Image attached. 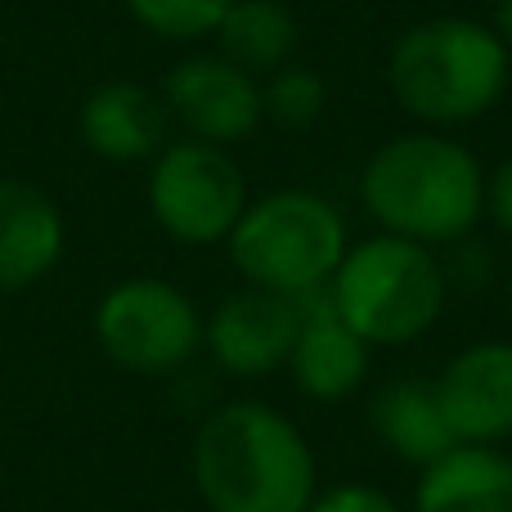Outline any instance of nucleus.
I'll use <instances>...</instances> for the list:
<instances>
[{
    "label": "nucleus",
    "instance_id": "f257e3e1",
    "mask_svg": "<svg viewBox=\"0 0 512 512\" xmlns=\"http://www.w3.org/2000/svg\"><path fill=\"white\" fill-rule=\"evenodd\" d=\"M360 207L382 234L454 248L486 221V167L454 131H400L364 158Z\"/></svg>",
    "mask_w": 512,
    "mask_h": 512
},
{
    "label": "nucleus",
    "instance_id": "f03ea898",
    "mask_svg": "<svg viewBox=\"0 0 512 512\" xmlns=\"http://www.w3.org/2000/svg\"><path fill=\"white\" fill-rule=\"evenodd\" d=\"M189 472L207 512H306L319 459L301 427L265 400H225L198 423Z\"/></svg>",
    "mask_w": 512,
    "mask_h": 512
},
{
    "label": "nucleus",
    "instance_id": "7ed1b4c3",
    "mask_svg": "<svg viewBox=\"0 0 512 512\" xmlns=\"http://www.w3.org/2000/svg\"><path fill=\"white\" fill-rule=\"evenodd\" d=\"M512 54L486 18L441 14L405 27L387 50V90L427 131H459L504 104Z\"/></svg>",
    "mask_w": 512,
    "mask_h": 512
},
{
    "label": "nucleus",
    "instance_id": "20e7f679",
    "mask_svg": "<svg viewBox=\"0 0 512 512\" xmlns=\"http://www.w3.org/2000/svg\"><path fill=\"white\" fill-rule=\"evenodd\" d=\"M324 292L373 351H396L423 342L445 319L450 274L436 248L378 230L346 248Z\"/></svg>",
    "mask_w": 512,
    "mask_h": 512
},
{
    "label": "nucleus",
    "instance_id": "39448f33",
    "mask_svg": "<svg viewBox=\"0 0 512 512\" xmlns=\"http://www.w3.org/2000/svg\"><path fill=\"white\" fill-rule=\"evenodd\" d=\"M346 248L351 230L337 203L301 185L252 198L225 239L230 265L243 283L297 301L328 288Z\"/></svg>",
    "mask_w": 512,
    "mask_h": 512
},
{
    "label": "nucleus",
    "instance_id": "423d86ee",
    "mask_svg": "<svg viewBox=\"0 0 512 512\" xmlns=\"http://www.w3.org/2000/svg\"><path fill=\"white\" fill-rule=\"evenodd\" d=\"M149 216L171 243L185 248H216L230 239L243 207L252 203L248 176L239 158L207 140H167L149 162Z\"/></svg>",
    "mask_w": 512,
    "mask_h": 512
},
{
    "label": "nucleus",
    "instance_id": "0eeeda50",
    "mask_svg": "<svg viewBox=\"0 0 512 512\" xmlns=\"http://www.w3.org/2000/svg\"><path fill=\"white\" fill-rule=\"evenodd\" d=\"M95 342L122 373L162 378L203 351V310L180 283L131 274L99 297Z\"/></svg>",
    "mask_w": 512,
    "mask_h": 512
},
{
    "label": "nucleus",
    "instance_id": "6e6552de",
    "mask_svg": "<svg viewBox=\"0 0 512 512\" xmlns=\"http://www.w3.org/2000/svg\"><path fill=\"white\" fill-rule=\"evenodd\" d=\"M158 90L171 122L185 126L189 140L230 149V144L252 140L265 122L261 77L225 59L221 50H194L176 59Z\"/></svg>",
    "mask_w": 512,
    "mask_h": 512
},
{
    "label": "nucleus",
    "instance_id": "1a4fd4ad",
    "mask_svg": "<svg viewBox=\"0 0 512 512\" xmlns=\"http://www.w3.org/2000/svg\"><path fill=\"white\" fill-rule=\"evenodd\" d=\"M301 306L306 301L243 283L239 292L216 301L212 315H203V351L230 378L283 373L301 328Z\"/></svg>",
    "mask_w": 512,
    "mask_h": 512
},
{
    "label": "nucleus",
    "instance_id": "9d476101",
    "mask_svg": "<svg viewBox=\"0 0 512 512\" xmlns=\"http://www.w3.org/2000/svg\"><path fill=\"white\" fill-rule=\"evenodd\" d=\"M432 387L459 445L512 441V337H481L459 346L441 364Z\"/></svg>",
    "mask_w": 512,
    "mask_h": 512
},
{
    "label": "nucleus",
    "instance_id": "9b49d317",
    "mask_svg": "<svg viewBox=\"0 0 512 512\" xmlns=\"http://www.w3.org/2000/svg\"><path fill=\"white\" fill-rule=\"evenodd\" d=\"M373 369V346L333 310L328 292H315L301 306V328L288 355L292 387L315 405H337L364 391Z\"/></svg>",
    "mask_w": 512,
    "mask_h": 512
},
{
    "label": "nucleus",
    "instance_id": "f8f14e48",
    "mask_svg": "<svg viewBox=\"0 0 512 512\" xmlns=\"http://www.w3.org/2000/svg\"><path fill=\"white\" fill-rule=\"evenodd\" d=\"M77 131L95 158L131 167V162H153L167 144L171 113L162 104V90L140 86V81H99L77 108Z\"/></svg>",
    "mask_w": 512,
    "mask_h": 512
},
{
    "label": "nucleus",
    "instance_id": "ddd939ff",
    "mask_svg": "<svg viewBox=\"0 0 512 512\" xmlns=\"http://www.w3.org/2000/svg\"><path fill=\"white\" fill-rule=\"evenodd\" d=\"M68 248V221L41 185L0 176V297L41 283Z\"/></svg>",
    "mask_w": 512,
    "mask_h": 512
},
{
    "label": "nucleus",
    "instance_id": "4468645a",
    "mask_svg": "<svg viewBox=\"0 0 512 512\" xmlns=\"http://www.w3.org/2000/svg\"><path fill=\"white\" fill-rule=\"evenodd\" d=\"M409 512H512V454L504 445H454L418 468Z\"/></svg>",
    "mask_w": 512,
    "mask_h": 512
},
{
    "label": "nucleus",
    "instance_id": "2eb2a0df",
    "mask_svg": "<svg viewBox=\"0 0 512 512\" xmlns=\"http://www.w3.org/2000/svg\"><path fill=\"white\" fill-rule=\"evenodd\" d=\"M369 427L391 459L427 468L454 450V432L441 414L432 378H391L369 396Z\"/></svg>",
    "mask_w": 512,
    "mask_h": 512
},
{
    "label": "nucleus",
    "instance_id": "dca6fc26",
    "mask_svg": "<svg viewBox=\"0 0 512 512\" xmlns=\"http://www.w3.org/2000/svg\"><path fill=\"white\" fill-rule=\"evenodd\" d=\"M297 41H301L297 14L283 0H234L230 14L216 27V50L225 59H234L239 68L256 72V77L292 63Z\"/></svg>",
    "mask_w": 512,
    "mask_h": 512
},
{
    "label": "nucleus",
    "instance_id": "f3484780",
    "mask_svg": "<svg viewBox=\"0 0 512 512\" xmlns=\"http://www.w3.org/2000/svg\"><path fill=\"white\" fill-rule=\"evenodd\" d=\"M261 99H265V122L283 126V131H310L328 108V81L319 68L292 59L261 77Z\"/></svg>",
    "mask_w": 512,
    "mask_h": 512
},
{
    "label": "nucleus",
    "instance_id": "a211bd4d",
    "mask_svg": "<svg viewBox=\"0 0 512 512\" xmlns=\"http://www.w3.org/2000/svg\"><path fill=\"white\" fill-rule=\"evenodd\" d=\"M122 5L149 36L194 45V41L216 36V27L230 14L234 0H122Z\"/></svg>",
    "mask_w": 512,
    "mask_h": 512
},
{
    "label": "nucleus",
    "instance_id": "6ab92c4d",
    "mask_svg": "<svg viewBox=\"0 0 512 512\" xmlns=\"http://www.w3.org/2000/svg\"><path fill=\"white\" fill-rule=\"evenodd\" d=\"M306 512H409L391 490L373 486V481H337V486H319Z\"/></svg>",
    "mask_w": 512,
    "mask_h": 512
},
{
    "label": "nucleus",
    "instance_id": "aec40b11",
    "mask_svg": "<svg viewBox=\"0 0 512 512\" xmlns=\"http://www.w3.org/2000/svg\"><path fill=\"white\" fill-rule=\"evenodd\" d=\"M486 221L495 225L504 239H512V153L486 171Z\"/></svg>",
    "mask_w": 512,
    "mask_h": 512
},
{
    "label": "nucleus",
    "instance_id": "412c9836",
    "mask_svg": "<svg viewBox=\"0 0 512 512\" xmlns=\"http://www.w3.org/2000/svg\"><path fill=\"white\" fill-rule=\"evenodd\" d=\"M490 27H495V36L508 45V54H512V0H495V14H490Z\"/></svg>",
    "mask_w": 512,
    "mask_h": 512
},
{
    "label": "nucleus",
    "instance_id": "4be33fe9",
    "mask_svg": "<svg viewBox=\"0 0 512 512\" xmlns=\"http://www.w3.org/2000/svg\"><path fill=\"white\" fill-rule=\"evenodd\" d=\"M508 324H512V270H508Z\"/></svg>",
    "mask_w": 512,
    "mask_h": 512
}]
</instances>
